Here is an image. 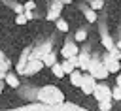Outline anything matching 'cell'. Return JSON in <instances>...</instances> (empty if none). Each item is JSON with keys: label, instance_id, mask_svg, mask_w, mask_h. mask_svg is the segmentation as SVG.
Wrapping results in <instances>:
<instances>
[{"label": "cell", "instance_id": "cell-10", "mask_svg": "<svg viewBox=\"0 0 121 111\" xmlns=\"http://www.w3.org/2000/svg\"><path fill=\"white\" fill-rule=\"evenodd\" d=\"M68 77H70V83H72L74 87H79V83H81V71H79V70H74Z\"/></svg>", "mask_w": 121, "mask_h": 111}, {"label": "cell", "instance_id": "cell-17", "mask_svg": "<svg viewBox=\"0 0 121 111\" xmlns=\"http://www.w3.org/2000/svg\"><path fill=\"white\" fill-rule=\"evenodd\" d=\"M57 28H59L60 32H68V23H66L64 19L59 17V19H57Z\"/></svg>", "mask_w": 121, "mask_h": 111}, {"label": "cell", "instance_id": "cell-12", "mask_svg": "<svg viewBox=\"0 0 121 111\" xmlns=\"http://www.w3.org/2000/svg\"><path fill=\"white\" fill-rule=\"evenodd\" d=\"M102 66H104V64H102ZM104 68L108 70V73H117L119 68H121V64H119V62H110V64H106Z\"/></svg>", "mask_w": 121, "mask_h": 111}, {"label": "cell", "instance_id": "cell-4", "mask_svg": "<svg viewBox=\"0 0 121 111\" xmlns=\"http://www.w3.org/2000/svg\"><path fill=\"white\" fill-rule=\"evenodd\" d=\"M42 68H43L42 60H36V58H28V60H26V64H25L23 75H34V73H38Z\"/></svg>", "mask_w": 121, "mask_h": 111}, {"label": "cell", "instance_id": "cell-5", "mask_svg": "<svg viewBox=\"0 0 121 111\" xmlns=\"http://www.w3.org/2000/svg\"><path fill=\"white\" fill-rule=\"evenodd\" d=\"M51 47H53V41L49 40V41H45L43 45H40V47H38L34 53H30V55H28V58H36V60H42L45 55H49V53H51Z\"/></svg>", "mask_w": 121, "mask_h": 111}, {"label": "cell", "instance_id": "cell-22", "mask_svg": "<svg viewBox=\"0 0 121 111\" xmlns=\"http://www.w3.org/2000/svg\"><path fill=\"white\" fill-rule=\"evenodd\" d=\"M85 38H87V34H85V30H78V32L74 34V40H76V41H83Z\"/></svg>", "mask_w": 121, "mask_h": 111}, {"label": "cell", "instance_id": "cell-21", "mask_svg": "<svg viewBox=\"0 0 121 111\" xmlns=\"http://www.w3.org/2000/svg\"><path fill=\"white\" fill-rule=\"evenodd\" d=\"M23 9L25 11H34L36 9V2L34 0H26V4H23Z\"/></svg>", "mask_w": 121, "mask_h": 111}, {"label": "cell", "instance_id": "cell-27", "mask_svg": "<svg viewBox=\"0 0 121 111\" xmlns=\"http://www.w3.org/2000/svg\"><path fill=\"white\" fill-rule=\"evenodd\" d=\"M2 87H4V83H2V81H0V94H2Z\"/></svg>", "mask_w": 121, "mask_h": 111}, {"label": "cell", "instance_id": "cell-28", "mask_svg": "<svg viewBox=\"0 0 121 111\" xmlns=\"http://www.w3.org/2000/svg\"><path fill=\"white\" fill-rule=\"evenodd\" d=\"M55 2H62V0H55Z\"/></svg>", "mask_w": 121, "mask_h": 111}, {"label": "cell", "instance_id": "cell-14", "mask_svg": "<svg viewBox=\"0 0 121 111\" xmlns=\"http://www.w3.org/2000/svg\"><path fill=\"white\" fill-rule=\"evenodd\" d=\"M96 103H98V109H100V111H110L113 102H112V100H102V102H96Z\"/></svg>", "mask_w": 121, "mask_h": 111}, {"label": "cell", "instance_id": "cell-1", "mask_svg": "<svg viewBox=\"0 0 121 111\" xmlns=\"http://www.w3.org/2000/svg\"><path fill=\"white\" fill-rule=\"evenodd\" d=\"M64 102L66 100H64L62 90L57 88L55 85H45L38 92V103H43V105H60Z\"/></svg>", "mask_w": 121, "mask_h": 111}, {"label": "cell", "instance_id": "cell-16", "mask_svg": "<svg viewBox=\"0 0 121 111\" xmlns=\"http://www.w3.org/2000/svg\"><path fill=\"white\" fill-rule=\"evenodd\" d=\"M119 100H121V88L115 85L112 88V102H119Z\"/></svg>", "mask_w": 121, "mask_h": 111}, {"label": "cell", "instance_id": "cell-15", "mask_svg": "<svg viewBox=\"0 0 121 111\" xmlns=\"http://www.w3.org/2000/svg\"><path fill=\"white\" fill-rule=\"evenodd\" d=\"M51 71H53V75H57L59 79H60V77H64V73H62V68H60V64H59V62H55V64L51 66Z\"/></svg>", "mask_w": 121, "mask_h": 111}, {"label": "cell", "instance_id": "cell-26", "mask_svg": "<svg viewBox=\"0 0 121 111\" xmlns=\"http://www.w3.org/2000/svg\"><path fill=\"white\" fill-rule=\"evenodd\" d=\"M4 73H6V71H2V70H0V79H4Z\"/></svg>", "mask_w": 121, "mask_h": 111}, {"label": "cell", "instance_id": "cell-11", "mask_svg": "<svg viewBox=\"0 0 121 111\" xmlns=\"http://www.w3.org/2000/svg\"><path fill=\"white\" fill-rule=\"evenodd\" d=\"M55 62H57V56H55V53H53V51H51L49 55H45V56L42 58V64H43V66H49V68H51V66H53Z\"/></svg>", "mask_w": 121, "mask_h": 111}, {"label": "cell", "instance_id": "cell-13", "mask_svg": "<svg viewBox=\"0 0 121 111\" xmlns=\"http://www.w3.org/2000/svg\"><path fill=\"white\" fill-rule=\"evenodd\" d=\"M60 68H62V73L64 75H70L72 71H74V66L68 62V60H64V62H60Z\"/></svg>", "mask_w": 121, "mask_h": 111}, {"label": "cell", "instance_id": "cell-19", "mask_svg": "<svg viewBox=\"0 0 121 111\" xmlns=\"http://www.w3.org/2000/svg\"><path fill=\"white\" fill-rule=\"evenodd\" d=\"M102 45H104V47H106L108 51H110V49L113 47V41L110 40V36H108V34H104V36H102Z\"/></svg>", "mask_w": 121, "mask_h": 111}, {"label": "cell", "instance_id": "cell-8", "mask_svg": "<svg viewBox=\"0 0 121 111\" xmlns=\"http://www.w3.org/2000/svg\"><path fill=\"white\" fill-rule=\"evenodd\" d=\"M28 55H30V49H23V53H21V56H19V62H17V66H15L17 73H23L25 64H26V60H28Z\"/></svg>", "mask_w": 121, "mask_h": 111}, {"label": "cell", "instance_id": "cell-24", "mask_svg": "<svg viewBox=\"0 0 121 111\" xmlns=\"http://www.w3.org/2000/svg\"><path fill=\"white\" fill-rule=\"evenodd\" d=\"M23 15H25V19H26V21L34 19V13H32V11H23Z\"/></svg>", "mask_w": 121, "mask_h": 111}, {"label": "cell", "instance_id": "cell-23", "mask_svg": "<svg viewBox=\"0 0 121 111\" xmlns=\"http://www.w3.org/2000/svg\"><path fill=\"white\" fill-rule=\"evenodd\" d=\"M15 23H17V24H25V23H28V21L25 19V15H23V13H19V15L15 17Z\"/></svg>", "mask_w": 121, "mask_h": 111}, {"label": "cell", "instance_id": "cell-9", "mask_svg": "<svg viewBox=\"0 0 121 111\" xmlns=\"http://www.w3.org/2000/svg\"><path fill=\"white\" fill-rule=\"evenodd\" d=\"M4 79H6V85H9V87H13V88H17V87L21 85L19 77H17L15 73H11V71H6V73H4Z\"/></svg>", "mask_w": 121, "mask_h": 111}, {"label": "cell", "instance_id": "cell-2", "mask_svg": "<svg viewBox=\"0 0 121 111\" xmlns=\"http://www.w3.org/2000/svg\"><path fill=\"white\" fill-rule=\"evenodd\" d=\"M91 96H95V100L96 102H102V100H112V88L102 81V83H96L95 85V90H93V94Z\"/></svg>", "mask_w": 121, "mask_h": 111}, {"label": "cell", "instance_id": "cell-3", "mask_svg": "<svg viewBox=\"0 0 121 111\" xmlns=\"http://www.w3.org/2000/svg\"><path fill=\"white\" fill-rule=\"evenodd\" d=\"M98 81H95L89 73H81V83H79V88H81V92L83 94H93V90H95V85H96Z\"/></svg>", "mask_w": 121, "mask_h": 111}, {"label": "cell", "instance_id": "cell-6", "mask_svg": "<svg viewBox=\"0 0 121 111\" xmlns=\"http://www.w3.org/2000/svg\"><path fill=\"white\" fill-rule=\"evenodd\" d=\"M78 53H79V47L72 41V40H66V43L62 45V49H60V55L68 60L70 56H78Z\"/></svg>", "mask_w": 121, "mask_h": 111}, {"label": "cell", "instance_id": "cell-20", "mask_svg": "<svg viewBox=\"0 0 121 111\" xmlns=\"http://www.w3.org/2000/svg\"><path fill=\"white\" fill-rule=\"evenodd\" d=\"M102 6H104V0H91V8L89 9L96 11V9H102Z\"/></svg>", "mask_w": 121, "mask_h": 111}, {"label": "cell", "instance_id": "cell-18", "mask_svg": "<svg viewBox=\"0 0 121 111\" xmlns=\"http://www.w3.org/2000/svg\"><path fill=\"white\" fill-rule=\"evenodd\" d=\"M83 11H85V17H87L89 23H95V21H96V13H95L93 9H87V8H85Z\"/></svg>", "mask_w": 121, "mask_h": 111}, {"label": "cell", "instance_id": "cell-25", "mask_svg": "<svg viewBox=\"0 0 121 111\" xmlns=\"http://www.w3.org/2000/svg\"><path fill=\"white\" fill-rule=\"evenodd\" d=\"M15 11H17V15H19V13H23L25 9H23V6H15Z\"/></svg>", "mask_w": 121, "mask_h": 111}, {"label": "cell", "instance_id": "cell-7", "mask_svg": "<svg viewBox=\"0 0 121 111\" xmlns=\"http://www.w3.org/2000/svg\"><path fill=\"white\" fill-rule=\"evenodd\" d=\"M62 2H55V4H51V8H49V11H47V21H57L59 19V15H60V11H62Z\"/></svg>", "mask_w": 121, "mask_h": 111}]
</instances>
